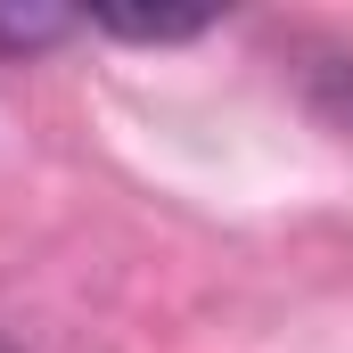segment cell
I'll use <instances>...</instances> for the list:
<instances>
[{
    "instance_id": "obj_1",
    "label": "cell",
    "mask_w": 353,
    "mask_h": 353,
    "mask_svg": "<svg viewBox=\"0 0 353 353\" xmlns=\"http://www.w3.org/2000/svg\"><path fill=\"white\" fill-rule=\"evenodd\" d=\"M90 25H99V33H123V41H189V33H205L214 17H205V8H157V17H148V8H99Z\"/></svg>"
},
{
    "instance_id": "obj_2",
    "label": "cell",
    "mask_w": 353,
    "mask_h": 353,
    "mask_svg": "<svg viewBox=\"0 0 353 353\" xmlns=\"http://www.w3.org/2000/svg\"><path fill=\"white\" fill-rule=\"evenodd\" d=\"M74 17H58V8H0V50H33V41H58Z\"/></svg>"
},
{
    "instance_id": "obj_3",
    "label": "cell",
    "mask_w": 353,
    "mask_h": 353,
    "mask_svg": "<svg viewBox=\"0 0 353 353\" xmlns=\"http://www.w3.org/2000/svg\"><path fill=\"white\" fill-rule=\"evenodd\" d=\"M0 353H8V345H0Z\"/></svg>"
}]
</instances>
